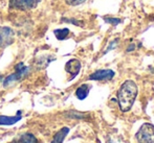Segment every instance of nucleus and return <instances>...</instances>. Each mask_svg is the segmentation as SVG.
<instances>
[{
	"label": "nucleus",
	"instance_id": "9d476101",
	"mask_svg": "<svg viewBox=\"0 0 154 143\" xmlns=\"http://www.w3.org/2000/svg\"><path fill=\"white\" fill-rule=\"evenodd\" d=\"M90 90V87L88 85H82L80 86L79 88L77 89V92H75V95L79 99H85L87 97L88 93H89Z\"/></svg>",
	"mask_w": 154,
	"mask_h": 143
},
{
	"label": "nucleus",
	"instance_id": "f8f14e48",
	"mask_svg": "<svg viewBox=\"0 0 154 143\" xmlns=\"http://www.w3.org/2000/svg\"><path fill=\"white\" fill-rule=\"evenodd\" d=\"M68 34H69V30L67 28L55 30V36L58 40H64V39H66V37L68 36Z\"/></svg>",
	"mask_w": 154,
	"mask_h": 143
},
{
	"label": "nucleus",
	"instance_id": "1a4fd4ad",
	"mask_svg": "<svg viewBox=\"0 0 154 143\" xmlns=\"http://www.w3.org/2000/svg\"><path fill=\"white\" fill-rule=\"evenodd\" d=\"M68 132H69L68 127H63L62 130H60V131L54 136V139H53V141H51V143H62L64 138L66 137V135L68 134Z\"/></svg>",
	"mask_w": 154,
	"mask_h": 143
},
{
	"label": "nucleus",
	"instance_id": "6e6552de",
	"mask_svg": "<svg viewBox=\"0 0 154 143\" xmlns=\"http://www.w3.org/2000/svg\"><path fill=\"white\" fill-rule=\"evenodd\" d=\"M11 143H38L36 137L32 134H23L18 138L14 139Z\"/></svg>",
	"mask_w": 154,
	"mask_h": 143
},
{
	"label": "nucleus",
	"instance_id": "f03ea898",
	"mask_svg": "<svg viewBox=\"0 0 154 143\" xmlns=\"http://www.w3.org/2000/svg\"><path fill=\"white\" fill-rule=\"evenodd\" d=\"M138 143H154V125L144 123L136 134Z\"/></svg>",
	"mask_w": 154,
	"mask_h": 143
},
{
	"label": "nucleus",
	"instance_id": "7ed1b4c3",
	"mask_svg": "<svg viewBox=\"0 0 154 143\" xmlns=\"http://www.w3.org/2000/svg\"><path fill=\"white\" fill-rule=\"evenodd\" d=\"M27 72H29V68H27V67H25L22 63L18 64L16 67V72L11 75V76H8V79L4 81V86L6 87L10 85L11 83H13V82H16V81H18V79H22L23 76H25V75L27 74Z\"/></svg>",
	"mask_w": 154,
	"mask_h": 143
},
{
	"label": "nucleus",
	"instance_id": "20e7f679",
	"mask_svg": "<svg viewBox=\"0 0 154 143\" xmlns=\"http://www.w3.org/2000/svg\"><path fill=\"white\" fill-rule=\"evenodd\" d=\"M14 40V31L8 27H0V47L10 45Z\"/></svg>",
	"mask_w": 154,
	"mask_h": 143
},
{
	"label": "nucleus",
	"instance_id": "9b49d317",
	"mask_svg": "<svg viewBox=\"0 0 154 143\" xmlns=\"http://www.w3.org/2000/svg\"><path fill=\"white\" fill-rule=\"evenodd\" d=\"M21 119V116H15V117H8V116H0V124H14L17 121Z\"/></svg>",
	"mask_w": 154,
	"mask_h": 143
},
{
	"label": "nucleus",
	"instance_id": "ddd939ff",
	"mask_svg": "<svg viewBox=\"0 0 154 143\" xmlns=\"http://www.w3.org/2000/svg\"><path fill=\"white\" fill-rule=\"evenodd\" d=\"M104 20L106 21L107 23H110V24H112V25H116V24H119V23H121V19H114V18H104Z\"/></svg>",
	"mask_w": 154,
	"mask_h": 143
},
{
	"label": "nucleus",
	"instance_id": "39448f33",
	"mask_svg": "<svg viewBox=\"0 0 154 143\" xmlns=\"http://www.w3.org/2000/svg\"><path fill=\"white\" fill-rule=\"evenodd\" d=\"M114 76V71L112 70H97L94 73H92L89 76V79L91 81H110Z\"/></svg>",
	"mask_w": 154,
	"mask_h": 143
},
{
	"label": "nucleus",
	"instance_id": "423d86ee",
	"mask_svg": "<svg viewBox=\"0 0 154 143\" xmlns=\"http://www.w3.org/2000/svg\"><path fill=\"white\" fill-rule=\"evenodd\" d=\"M65 69H66L67 72L72 75V77H75V75L79 73L80 69H81V63L78 60H75V58H72V60H70L69 62H67Z\"/></svg>",
	"mask_w": 154,
	"mask_h": 143
},
{
	"label": "nucleus",
	"instance_id": "f257e3e1",
	"mask_svg": "<svg viewBox=\"0 0 154 143\" xmlns=\"http://www.w3.org/2000/svg\"><path fill=\"white\" fill-rule=\"evenodd\" d=\"M137 95V86L133 81H126L118 92V100L121 111L127 112L131 109Z\"/></svg>",
	"mask_w": 154,
	"mask_h": 143
},
{
	"label": "nucleus",
	"instance_id": "2eb2a0df",
	"mask_svg": "<svg viewBox=\"0 0 154 143\" xmlns=\"http://www.w3.org/2000/svg\"><path fill=\"white\" fill-rule=\"evenodd\" d=\"M2 79V76H1V75H0V79Z\"/></svg>",
	"mask_w": 154,
	"mask_h": 143
},
{
	"label": "nucleus",
	"instance_id": "4468645a",
	"mask_svg": "<svg viewBox=\"0 0 154 143\" xmlns=\"http://www.w3.org/2000/svg\"><path fill=\"white\" fill-rule=\"evenodd\" d=\"M65 1L69 5H78V4H81L83 2H85L86 0H65Z\"/></svg>",
	"mask_w": 154,
	"mask_h": 143
},
{
	"label": "nucleus",
	"instance_id": "0eeeda50",
	"mask_svg": "<svg viewBox=\"0 0 154 143\" xmlns=\"http://www.w3.org/2000/svg\"><path fill=\"white\" fill-rule=\"evenodd\" d=\"M39 0H13L12 3L14 4L17 7H21L23 10H26V8L34 7L37 3H38Z\"/></svg>",
	"mask_w": 154,
	"mask_h": 143
}]
</instances>
